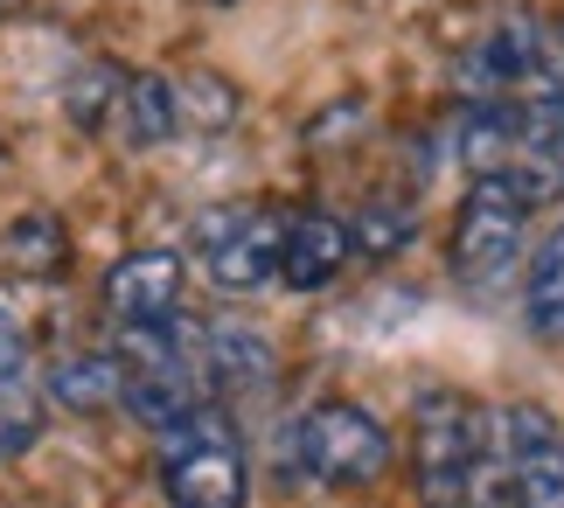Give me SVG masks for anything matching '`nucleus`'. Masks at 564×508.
<instances>
[{
    "label": "nucleus",
    "mask_w": 564,
    "mask_h": 508,
    "mask_svg": "<svg viewBox=\"0 0 564 508\" xmlns=\"http://www.w3.org/2000/svg\"><path fill=\"white\" fill-rule=\"evenodd\" d=\"M523 321L544 342L564 335V216L544 230V245H530V258H523Z\"/></svg>",
    "instance_id": "f8f14e48"
},
{
    "label": "nucleus",
    "mask_w": 564,
    "mask_h": 508,
    "mask_svg": "<svg viewBox=\"0 0 564 508\" xmlns=\"http://www.w3.org/2000/svg\"><path fill=\"white\" fill-rule=\"evenodd\" d=\"M195 264L216 293H258L279 279V245H286V216L265 203H224L195 216Z\"/></svg>",
    "instance_id": "423d86ee"
},
{
    "label": "nucleus",
    "mask_w": 564,
    "mask_h": 508,
    "mask_svg": "<svg viewBox=\"0 0 564 508\" xmlns=\"http://www.w3.org/2000/svg\"><path fill=\"white\" fill-rule=\"evenodd\" d=\"M119 84H126V71H105V63H98V71H84L77 84H70V119L77 126H112V105H119Z\"/></svg>",
    "instance_id": "f3484780"
},
{
    "label": "nucleus",
    "mask_w": 564,
    "mask_h": 508,
    "mask_svg": "<svg viewBox=\"0 0 564 508\" xmlns=\"http://www.w3.org/2000/svg\"><path fill=\"white\" fill-rule=\"evenodd\" d=\"M411 230H419V216H411V203H362L356 209V258H398L411 245Z\"/></svg>",
    "instance_id": "dca6fc26"
},
{
    "label": "nucleus",
    "mask_w": 564,
    "mask_h": 508,
    "mask_svg": "<svg viewBox=\"0 0 564 508\" xmlns=\"http://www.w3.org/2000/svg\"><path fill=\"white\" fill-rule=\"evenodd\" d=\"M390 425L349 397H321L300 418L279 425L272 467L286 488H370L390 474Z\"/></svg>",
    "instance_id": "f03ea898"
},
{
    "label": "nucleus",
    "mask_w": 564,
    "mask_h": 508,
    "mask_svg": "<svg viewBox=\"0 0 564 508\" xmlns=\"http://www.w3.org/2000/svg\"><path fill=\"white\" fill-rule=\"evenodd\" d=\"M119 390H126V369L112 348H63V356L42 363V404L50 411L105 418V411H119Z\"/></svg>",
    "instance_id": "1a4fd4ad"
},
{
    "label": "nucleus",
    "mask_w": 564,
    "mask_h": 508,
    "mask_svg": "<svg viewBox=\"0 0 564 508\" xmlns=\"http://www.w3.org/2000/svg\"><path fill=\"white\" fill-rule=\"evenodd\" d=\"M154 474H161L167 508H251L245 439H237L230 411L216 397L195 404L182 425L154 432Z\"/></svg>",
    "instance_id": "20e7f679"
},
{
    "label": "nucleus",
    "mask_w": 564,
    "mask_h": 508,
    "mask_svg": "<svg viewBox=\"0 0 564 508\" xmlns=\"http://www.w3.org/2000/svg\"><path fill=\"white\" fill-rule=\"evenodd\" d=\"M35 439H42V383L29 369H8L0 377V460L35 453Z\"/></svg>",
    "instance_id": "4468645a"
},
{
    "label": "nucleus",
    "mask_w": 564,
    "mask_h": 508,
    "mask_svg": "<svg viewBox=\"0 0 564 508\" xmlns=\"http://www.w3.org/2000/svg\"><path fill=\"white\" fill-rule=\"evenodd\" d=\"M112 132L126 153H154L182 132V105H175V77L161 71H133L119 84V105H112Z\"/></svg>",
    "instance_id": "9b49d317"
},
{
    "label": "nucleus",
    "mask_w": 564,
    "mask_h": 508,
    "mask_svg": "<svg viewBox=\"0 0 564 508\" xmlns=\"http://www.w3.org/2000/svg\"><path fill=\"white\" fill-rule=\"evenodd\" d=\"M356 258V237L341 216L328 209H293L286 216V245H279V285H293V293H321V285H335L349 272Z\"/></svg>",
    "instance_id": "6e6552de"
},
{
    "label": "nucleus",
    "mask_w": 564,
    "mask_h": 508,
    "mask_svg": "<svg viewBox=\"0 0 564 508\" xmlns=\"http://www.w3.org/2000/svg\"><path fill=\"white\" fill-rule=\"evenodd\" d=\"M8 369H29V356H21V335H14V321L0 314V377H8Z\"/></svg>",
    "instance_id": "a211bd4d"
},
{
    "label": "nucleus",
    "mask_w": 564,
    "mask_h": 508,
    "mask_svg": "<svg viewBox=\"0 0 564 508\" xmlns=\"http://www.w3.org/2000/svg\"><path fill=\"white\" fill-rule=\"evenodd\" d=\"M411 488L425 508H495V411L467 390H425L411 411Z\"/></svg>",
    "instance_id": "f257e3e1"
},
{
    "label": "nucleus",
    "mask_w": 564,
    "mask_h": 508,
    "mask_svg": "<svg viewBox=\"0 0 564 508\" xmlns=\"http://www.w3.org/2000/svg\"><path fill=\"white\" fill-rule=\"evenodd\" d=\"M544 203V188L530 182L523 167H495V174H474L460 209H453V279L467 293H502V285L523 272V237H530V209Z\"/></svg>",
    "instance_id": "7ed1b4c3"
},
{
    "label": "nucleus",
    "mask_w": 564,
    "mask_h": 508,
    "mask_svg": "<svg viewBox=\"0 0 564 508\" xmlns=\"http://www.w3.org/2000/svg\"><path fill=\"white\" fill-rule=\"evenodd\" d=\"M0 161H8V147H0Z\"/></svg>",
    "instance_id": "6ab92c4d"
},
{
    "label": "nucleus",
    "mask_w": 564,
    "mask_h": 508,
    "mask_svg": "<svg viewBox=\"0 0 564 508\" xmlns=\"http://www.w3.org/2000/svg\"><path fill=\"white\" fill-rule=\"evenodd\" d=\"M0 251H8V272H21V279H56L63 258H70V245H63V230H56V216H42V209L21 216Z\"/></svg>",
    "instance_id": "2eb2a0df"
},
{
    "label": "nucleus",
    "mask_w": 564,
    "mask_h": 508,
    "mask_svg": "<svg viewBox=\"0 0 564 508\" xmlns=\"http://www.w3.org/2000/svg\"><path fill=\"white\" fill-rule=\"evenodd\" d=\"M175 105H182L188 132H224L245 112V91H237L224 71H188V77H175Z\"/></svg>",
    "instance_id": "ddd939ff"
},
{
    "label": "nucleus",
    "mask_w": 564,
    "mask_h": 508,
    "mask_svg": "<svg viewBox=\"0 0 564 508\" xmlns=\"http://www.w3.org/2000/svg\"><path fill=\"white\" fill-rule=\"evenodd\" d=\"M195 327H203V377H209L216 404H224L230 390H265L272 383L279 356L258 327H245V321H195Z\"/></svg>",
    "instance_id": "9d476101"
},
{
    "label": "nucleus",
    "mask_w": 564,
    "mask_h": 508,
    "mask_svg": "<svg viewBox=\"0 0 564 508\" xmlns=\"http://www.w3.org/2000/svg\"><path fill=\"white\" fill-rule=\"evenodd\" d=\"M495 508H564V425L536 397L495 411Z\"/></svg>",
    "instance_id": "39448f33"
},
{
    "label": "nucleus",
    "mask_w": 564,
    "mask_h": 508,
    "mask_svg": "<svg viewBox=\"0 0 564 508\" xmlns=\"http://www.w3.org/2000/svg\"><path fill=\"white\" fill-rule=\"evenodd\" d=\"M182 293H188V272H182V258L161 251V245L112 258L105 279H98V306L112 314V327H167V321H182Z\"/></svg>",
    "instance_id": "0eeeda50"
}]
</instances>
